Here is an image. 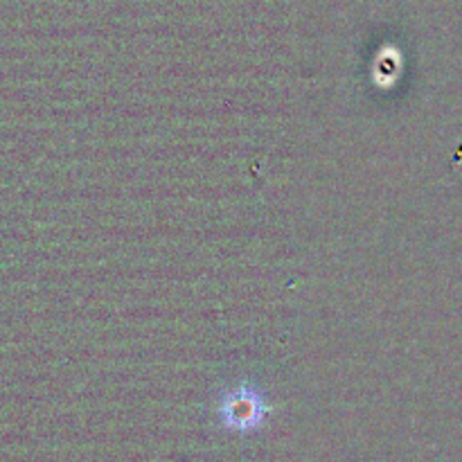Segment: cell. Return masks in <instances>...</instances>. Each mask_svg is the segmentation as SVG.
<instances>
[{"instance_id": "obj_1", "label": "cell", "mask_w": 462, "mask_h": 462, "mask_svg": "<svg viewBox=\"0 0 462 462\" xmlns=\"http://www.w3.org/2000/svg\"><path fill=\"white\" fill-rule=\"evenodd\" d=\"M264 413L266 409L260 397L248 391H239L235 395H230L224 409H221L226 427L237 429V431H248V429L260 427L262 420H264Z\"/></svg>"}]
</instances>
